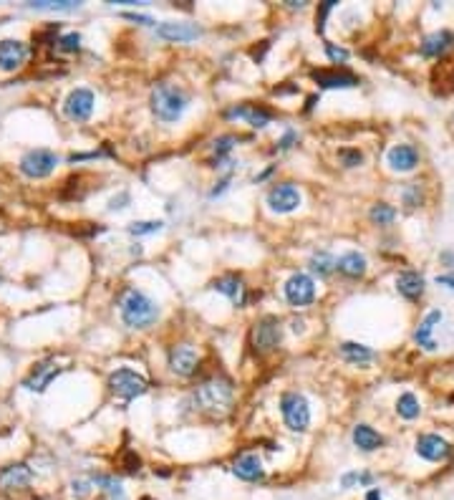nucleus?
Segmentation results:
<instances>
[{
  "mask_svg": "<svg viewBox=\"0 0 454 500\" xmlns=\"http://www.w3.org/2000/svg\"><path fill=\"white\" fill-rule=\"evenodd\" d=\"M419 412H422L419 399H416L411 392H404L401 397L397 399V414L401 419H416L419 417Z\"/></svg>",
  "mask_w": 454,
  "mask_h": 500,
  "instance_id": "cd10ccee",
  "label": "nucleus"
},
{
  "mask_svg": "<svg viewBox=\"0 0 454 500\" xmlns=\"http://www.w3.org/2000/svg\"><path fill=\"white\" fill-rule=\"evenodd\" d=\"M126 200H129V195H121L119 200L114 197V200H111V210H121V208H124V205H121V203H126Z\"/></svg>",
  "mask_w": 454,
  "mask_h": 500,
  "instance_id": "a18cd8bd",
  "label": "nucleus"
},
{
  "mask_svg": "<svg viewBox=\"0 0 454 500\" xmlns=\"http://www.w3.org/2000/svg\"><path fill=\"white\" fill-rule=\"evenodd\" d=\"M268 208L277 215H288L293 210H298L301 205V192H298L296 184L290 182H280V184H273L270 190H268Z\"/></svg>",
  "mask_w": 454,
  "mask_h": 500,
  "instance_id": "1a4fd4ad",
  "label": "nucleus"
},
{
  "mask_svg": "<svg viewBox=\"0 0 454 500\" xmlns=\"http://www.w3.org/2000/svg\"><path fill=\"white\" fill-rule=\"evenodd\" d=\"M235 144H238V137H235V134H225V137H217V140L212 142V152H214V157H217V162H220V159H225Z\"/></svg>",
  "mask_w": 454,
  "mask_h": 500,
  "instance_id": "7c9ffc66",
  "label": "nucleus"
},
{
  "mask_svg": "<svg viewBox=\"0 0 454 500\" xmlns=\"http://www.w3.org/2000/svg\"><path fill=\"white\" fill-rule=\"evenodd\" d=\"M371 480L373 478L369 473H346L340 478V485L348 490V487H356V485H371Z\"/></svg>",
  "mask_w": 454,
  "mask_h": 500,
  "instance_id": "e433bc0d",
  "label": "nucleus"
},
{
  "mask_svg": "<svg viewBox=\"0 0 454 500\" xmlns=\"http://www.w3.org/2000/svg\"><path fill=\"white\" fill-rule=\"evenodd\" d=\"M212 288L214 291H220V293H225L230 301H233L235 306H242L245 304V293H247V288H245V281L240 278V276H235V273H230V276H222V278H217L212 283Z\"/></svg>",
  "mask_w": 454,
  "mask_h": 500,
  "instance_id": "5701e85b",
  "label": "nucleus"
},
{
  "mask_svg": "<svg viewBox=\"0 0 454 500\" xmlns=\"http://www.w3.org/2000/svg\"><path fill=\"white\" fill-rule=\"evenodd\" d=\"M189 99L184 94V89H179L177 83H167L159 81L154 83L151 89V112L159 121L164 124H174V121L182 119L184 109H187Z\"/></svg>",
  "mask_w": 454,
  "mask_h": 500,
  "instance_id": "7ed1b4c3",
  "label": "nucleus"
},
{
  "mask_svg": "<svg viewBox=\"0 0 454 500\" xmlns=\"http://www.w3.org/2000/svg\"><path fill=\"white\" fill-rule=\"evenodd\" d=\"M366 500H384V495H381V490H378V487H371V490L366 493Z\"/></svg>",
  "mask_w": 454,
  "mask_h": 500,
  "instance_id": "c03bdc74",
  "label": "nucleus"
},
{
  "mask_svg": "<svg viewBox=\"0 0 454 500\" xmlns=\"http://www.w3.org/2000/svg\"><path fill=\"white\" fill-rule=\"evenodd\" d=\"M422 200L424 195H422L419 182H409L404 187V205H406V208H416V205H422Z\"/></svg>",
  "mask_w": 454,
  "mask_h": 500,
  "instance_id": "f704fd0d",
  "label": "nucleus"
},
{
  "mask_svg": "<svg viewBox=\"0 0 454 500\" xmlns=\"http://www.w3.org/2000/svg\"><path fill=\"white\" fill-rule=\"evenodd\" d=\"M369 217H371L373 225H391V222L397 220V210L386 203H376L369 210Z\"/></svg>",
  "mask_w": 454,
  "mask_h": 500,
  "instance_id": "c85d7f7f",
  "label": "nucleus"
},
{
  "mask_svg": "<svg viewBox=\"0 0 454 500\" xmlns=\"http://www.w3.org/2000/svg\"><path fill=\"white\" fill-rule=\"evenodd\" d=\"M424 288H427V281H424L422 273L416 271H404L399 273L397 278V291L401 293L406 301H419L424 296Z\"/></svg>",
  "mask_w": 454,
  "mask_h": 500,
  "instance_id": "412c9836",
  "label": "nucleus"
},
{
  "mask_svg": "<svg viewBox=\"0 0 454 500\" xmlns=\"http://www.w3.org/2000/svg\"><path fill=\"white\" fill-rule=\"evenodd\" d=\"M31 8H36V11H74V8H78V3H71V0H38V3H31Z\"/></svg>",
  "mask_w": 454,
  "mask_h": 500,
  "instance_id": "473e14b6",
  "label": "nucleus"
},
{
  "mask_svg": "<svg viewBox=\"0 0 454 500\" xmlns=\"http://www.w3.org/2000/svg\"><path fill=\"white\" fill-rule=\"evenodd\" d=\"M386 162L391 170L397 172H411L419 167V149L411 144H394L386 152Z\"/></svg>",
  "mask_w": 454,
  "mask_h": 500,
  "instance_id": "dca6fc26",
  "label": "nucleus"
},
{
  "mask_svg": "<svg viewBox=\"0 0 454 500\" xmlns=\"http://www.w3.org/2000/svg\"><path fill=\"white\" fill-rule=\"evenodd\" d=\"M33 480V470L23 462H15V465H8V468L0 470V490H23L28 487Z\"/></svg>",
  "mask_w": 454,
  "mask_h": 500,
  "instance_id": "f3484780",
  "label": "nucleus"
},
{
  "mask_svg": "<svg viewBox=\"0 0 454 500\" xmlns=\"http://www.w3.org/2000/svg\"><path fill=\"white\" fill-rule=\"evenodd\" d=\"M353 445L364 452H373V450L384 447V435H378L371 424H356L353 427Z\"/></svg>",
  "mask_w": 454,
  "mask_h": 500,
  "instance_id": "393cba45",
  "label": "nucleus"
},
{
  "mask_svg": "<svg viewBox=\"0 0 454 500\" xmlns=\"http://www.w3.org/2000/svg\"><path fill=\"white\" fill-rule=\"evenodd\" d=\"M441 323V311H429L427 316L419 321V326H416L414 331V342L419 344L422 349H427V351H434L436 349V342L432 339V334H434V329Z\"/></svg>",
  "mask_w": 454,
  "mask_h": 500,
  "instance_id": "4be33fe9",
  "label": "nucleus"
},
{
  "mask_svg": "<svg viewBox=\"0 0 454 500\" xmlns=\"http://www.w3.org/2000/svg\"><path fill=\"white\" fill-rule=\"evenodd\" d=\"M58 374H61V367H53V364L43 361V364H38V367L33 369V374L23 381V384L28 386V389H33V392H43L46 386L56 379Z\"/></svg>",
  "mask_w": 454,
  "mask_h": 500,
  "instance_id": "a878e982",
  "label": "nucleus"
},
{
  "mask_svg": "<svg viewBox=\"0 0 454 500\" xmlns=\"http://www.w3.org/2000/svg\"><path fill=\"white\" fill-rule=\"evenodd\" d=\"M142 500H154V498H146V495H144V498H142Z\"/></svg>",
  "mask_w": 454,
  "mask_h": 500,
  "instance_id": "49530a36",
  "label": "nucleus"
},
{
  "mask_svg": "<svg viewBox=\"0 0 454 500\" xmlns=\"http://www.w3.org/2000/svg\"><path fill=\"white\" fill-rule=\"evenodd\" d=\"M162 225H164L162 220L132 222V225H129V233H132V235H151V233H159V230H162Z\"/></svg>",
  "mask_w": 454,
  "mask_h": 500,
  "instance_id": "72a5a7b5",
  "label": "nucleus"
},
{
  "mask_svg": "<svg viewBox=\"0 0 454 500\" xmlns=\"http://www.w3.org/2000/svg\"><path fill=\"white\" fill-rule=\"evenodd\" d=\"M235 386L225 374H212L195 386V405L209 414H225L233 407Z\"/></svg>",
  "mask_w": 454,
  "mask_h": 500,
  "instance_id": "f257e3e1",
  "label": "nucleus"
},
{
  "mask_svg": "<svg viewBox=\"0 0 454 500\" xmlns=\"http://www.w3.org/2000/svg\"><path fill=\"white\" fill-rule=\"evenodd\" d=\"M366 268H369L366 255L359 253V250H348V253H343L338 260H336V271L348 276V278H361V276L366 273Z\"/></svg>",
  "mask_w": 454,
  "mask_h": 500,
  "instance_id": "b1692460",
  "label": "nucleus"
},
{
  "mask_svg": "<svg viewBox=\"0 0 454 500\" xmlns=\"http://www.w3.org/2000/svg\"><path fill=\"white\" fill-rule=\"evenodd\" d=\"M436 285H444V288H449V291H454V271L449 273H441V276H436Z\"/></svg>",
  "mask_w": 454,
  "mask_h": 500,
  "instance_id": "a19ab883",
  "label": "nucleus"
},
{
  "mask_svg": "<svg viewBox=\"0 0 454 500\" xmlns=\"http://www.w3.org/2000/svg\"><path fill=\"white\" fill-rule=\"evenodd\" d=\"M227 119H245L250 127L263 129L273 121V112L265 107H258V104H240V107H233L225 112Z\"/></svg>",
  "mask_w": 454,
  "mask_h": 500,
  "instance_id": "4468645a",
  "label": "nucleus"
},
{
  "mask_svg": "<svg viewBox=\"0 0 454 500\" xmlns=\"http://www.w3.org/2000/svg\"><path fill=\"white\" fill-rule=\"evenodd\" d=\"M333 268H336V260L328 253H315L313 258H310V271H313L315 276H328V273H333Z\"/></svg>",
  "mask_w": 454,
  "mask_h": 500,
  "instance_id": "c756f323",
  "label": "nucleus"
},
{
  "mask_svg": "<svg viewBox=\"0 0 454 500\" xmlns=\"http://www.w3.org/2000/svg\"><path fill=\"white\" fill-rule=\"evenodd\" d=\"M233 473L245 482H258L265 478L263 462H260L258 455H252V452H242V455H238V460L233 462Z\"/></svg>",
  "mask_w": 454,
  "mask_h": 500,
  "instance_id": "6ab92c4d",
  "label": "nucleus"
},
{
  "mask_svg": "<svg viewBox=\"0 0 454 500\" xmlns=\"http://www.w3.org/2000/svg\"><path fill=\"white\" fill-rule=\"evenodd\" d=\"M310 79H313L318 86L323 89H351V86H359V76L351 74V71L343 69H313L310 71Z\"/></svg>",
  "mask_w": 454,
  "mask_h": 500,
  "instance_id": "ddd939ff",
  "label": "nucleus"
},
{
  "mask_svg": "<svg viewBox=\"0 0 454 500\" xmlns=\"http://www.w3.org/2000/svg\"><path fill=\"white\" fill-rule=\"evenodd\" d=\"M119 313L129 329H149L159 318V306L139 288H126L119 296Z\"/></svg>",
  "mask_w": 454,
  "mask_h": 500,
  "instance_id": "f03ea898",
  "label": "nucleus"
},
{
  "mask_svg": "<svg viewBox=\"0 0 454 500\" xmlns=\"http://www.w3.org/2000/svg\"><path fill=\"white\" fill-rule=\"evenodd\" d=\"M167 361L177 377H192L200 369V354L192 344H174L167 354Z\"/></svg>",
  "mask_w": 454,
  "mask_h": 500,
  "instance_id": "9d476101",
  "label": "nucleus"
},
{
  "mask_svg": "<svg viewBox=\"0 0 454 500\" xmlns=\"http://www.w3.org/2000/svg\"><path fill=\"white\" fill-rule=\"evenodd\" d=\"M285 301L296 309H303V306H310L315 298V281L305 273H293L283 285Z\"/></svg>",
  "mask_w": 454,
  "mask_h": 500,
  "instance_id": "0eeeda50",
  "label": "nucleus"
},
{
  "mask_svg": "<svg viewBox=\"0 0 454 500\" xmlns=\"http://www.w3.org/2000/svg\"><path fill=\"white\" fill-rule=\"evenodd\" d=\"M109 389L121 399H137L149 389V381L132 369H116L109 377Z\"/></svg>",
  "mask_w": 454,
  "mask_h": 500,
  "instance_id": "39448f33",
  "label": "nucleus"
},
{
  "mask_svg": "<svg viewBox=\"0 0 454 500\" xmlns=\"http://www.w3.org/2000/svg\"><path fill=\"white\" fill-rule=\"evenodd\" d=\"M280 336H283V329H280V318L277 316H263L255 321L250 334L252 349L258 354H265V351H273V349L280 344Z\"/></svg>",
  "mask_w": 454,
  "mask_h": 500,
  "instance_id": "423d86ee",
  "label": "nucleus"
},
{
  "mask_svg": "<svg viewBox=\"0 0 454 500\" xmlns=\"http://www.w3.org/2000/svg\"><path fill=\"white\" fill-rule=\"evenodd\" d=\"M326 53H328V58H331L333 64H346V61H348V51H346V48H340V46H336V43H328V41H326Z\"/></svg>",
  "mask_w": 454,
  "mask_h": 500,
  "instance_id": "58836bf2",
  "label": "nucleus"
},
{
  "mask_svg": "<svg viewBox=\"0 0 454 500\" xmlns=\"http://www.w3.org/2000/svg\"><path fill=\"white\" fill-rule=\"evenodd\" d=\"M280 414L288 430L293 432H305L310 424V407L308 399L298 392H285L280 397Z\"/></svg>",
  "mask_w": 454,
  "mask_h": 500,
  "instance_id": "20e7f679",
  "label": "nucleus"
},
{
  "mask_svg": "<svg viewBox=\"0 0 454 500\" xmlns=\"http://www.w3.org/2000/svg\"><path fill=\"white\" fill-rule=\"evenodd\" d=\"M416 455L424 457L429 462H441L452 455V445L444 440L441 435H434V432H427V435L416 437Z\"/></svg>",
  "mask_w": 454,
  "mask_h": 500,
  "instance_id": "9b49d317",
  "label": "nucleus"
},
{
  "mask_svg": "<svg viewBox=\"0 0 454 500\" xmlns=\"http://www.w3.org/2000/svg\"><path fill=\"white\" fill-rule=\"evenodd\" d=\"M454 46V33L452 31H434L429 33L427 39L422 41L419 51L424 58H441L444 53Z\"/></svg>",
  "mask_w": 454,
  "mask_h": 500,
  "instance_id": "aec40b11",
  "label": "nucleus"
},
{
  "mask_svg": "<svg viewBox=\"0 0 454 500\" xmlns=\"http://www.w3.org/2000/svg\"><path fill=\"white\" fill-rule=\"evenodd\" d=\"M338 157L340 162H343V167H359L361 162H364V154H361L359 149H340Z\"/></svg>",
  "mask_w": 454,
  "mask_h": 500,
  "instance_id": "4c0bfd02",
  "label": "nucleus"
},
{
  "mask_svg": "<svg viewBox=\"0 0 454 500\" xmlns=\"http://www.w3.org/2000/svg\"><path fill=\"white\" fill-rule=\"evenodd\" d=\"M96 485H101V490L111 500H124V487L119 485V480H114V478H96Z\"/></svg>",
  "mask_w": 454,
  "mask_h": 500,
  "instance_id": "2f4dec72",
  "label": "nucleus"
},
{
  "mask_svg": "<svg viewBox=\"0 0 454 500\" xmlns=\"http://www.w3.org/2000/svg\"><path fill=\"white\" fill-rule=\"evenodd\" d=\"M124 18L137 20V23H142V26H151V23H154V20H151L149 15H137V13H124Z\"/></svg>",
  "mask_w": 454,
  "mask_h": 500,
  "instance_id": "37998d69",
  "label": "nucleus"
},
{
  "mask_svg": "<svg viewBox=\"0 0 454 500\" xmlns=\"http://www.w3.org/2000/svg\"><path fill=\"white\" fill-rule=\"evenodd\" d=\"M333 8H336L333 0H328V3H321V6H318V33H323V26H326L323 20H326V15L331 13Z\"/></svg>",
  "mask_w": 454,
  "mask_h": 500,
  "instance_id": "ea45409f",
  "label": "nucleus"
},
{
  "mask_svg": "<svg viewBox=\"0 0 454 500\" xmlns=\"http://www.w3.org/2000/svg\"><path fill=\"white\" fill-rule=\"evenodd\" d=\"M338 351H340V356L348 361V364H353V367H366V364L373 359L371 349L364 346V344H356V342H343Z\"/></svg>",
  "mask_w": 454,
  "mask_h": 500,
  "instance_id": "bb28decb",
  "label": "nucleus"
},
{
  "mask_svg": "<svg viewBox=\"0 0 454 500\" xmlns=\"http://www.w3.org/2000/svg\"><path fill=\"white\" fill-rule=\"evenodd\" d=\"M78 43H81V36H78V33H66V36H61L58 41H53V46L63 53L78 51Z\"/></svg>",
  "mask_w": 454,
  "mask_h": 500,
  "instance_id": "c9c22d12",
  "label": "nucleus"
},
{
  "mask_svg": "<svg viewBox=\"0 0 454 500\" xmlns=\"http://www.w3.org/2000/svg\"><path fill=\"white\" fill-rule=\"evenodd\" d=\"M94 94L88 89H74L63 102V112L71 121H86L94 114Z\"/></svg>",
  "mask_w": 454,
  "mask_h": 500,
  "instance_id": "f8f14e48",
  "label": "nucleus"
},
{
  "mask_svg": "<svg viewBox=\"0 0 454 500\" xmlns=\"http://www.w3.org/2000/svg\"><path fill=\"white\" fill-rule=\"evenodd\" d=\"M157 36L162 41H172V43H189L202 36V28L195 23H177V20H167L162 26H157Z\"/></svg>",
  "mask_w": 454,
  "mask_h": 500,
  "instance_id": "2eb2a0df",
  "label": "nucleus"
},
{
  "mask_svg": "<svg viewBox=\"0 0 454 500\" xmlns=\"http://www.w3.org/2000/svg\"><path fill=\"white\" fill-rule=\"evenodd\" d=\"M25 56H28V48H25L23 41H13V39L0 41V71L20 69Z\"/></svg>",
  "mask_w": 454,
  "mask_h": 500,
  "instance_id": "a211bd4d",
  "label": "nucleus"
},
{
  "mask_svg": "<svg viewBox=\"0 0 454 500\" xmlns=\"http://www.w3.org/2000/svg\"><path fill=\"white\" fill-rule=\"evenodd\" d=\"M298 137H296V132H288L283 137V140L277 142V147H275V152H283V149H290V147H293V142H296Z\"/></svg>",
  "mask_w": 454,
  "mask_h": 500,
  "instance_id": "79ce46f5",
  "label": "nucleus"
},
{
  "mask_svg": "<svg viewBox=\"0 0 454 500\" xmlns=\"http://www.w3.org/2000/svg\"><path fill=\"white\" fill-rule=\"evenodd\" d=\"M56 165H58L56 152H50V149H31V152H25L23 159H20V172L33 180H41V177H48L50 172L56 170Z\"/></svg>",
  "mask_w": 454,
  "mask_h": 500,
  "instance_id": "6e6552de",
  "label": "nucleus"
}]
</instances>
